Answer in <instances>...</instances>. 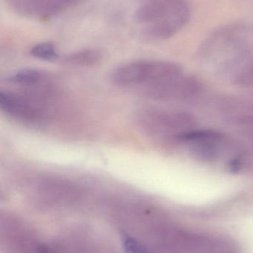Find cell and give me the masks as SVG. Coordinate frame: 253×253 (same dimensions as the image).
<instances>
[{
	"mask_svg": "<svg viewBox=\"0 0 253 253\" xmlns=\"http://www.w3.org/2000/svg\"><path fill=\"white\" fill-rule=\"evenodd\" d=\"M43 77L44 74L37 70L24 69L10 76L8 80L13 84L31 86L40 83L43 80Z\"/></svg>",
	"mask_w": 253,
	"mask_h": 253,
	"instance_id": "52a82bcc",
	"label": "cell"
},
{
	"mask_svg": "<svg viewBox=\"0 0 253 253\" xmlns=\"http://www.w3.org/2000/svg\"><path fill=\"white\" fill-rule=\"evenodd\" d=\"M0 108L7 115L27 123H36L43 117L41 108L32 99L13 92H0Z\"/></svg>",
	"mask_w": 253,
	"mask_h": 253,
	"instance_id": "277c9868",
	"label": "cell"
},
{
	"mask_svg": "<svg viewBox=\"0 0 253 253\" xmlns=\"http://www.w3.org/2000/svg\"><path fill=\"white\" fill-rule=\"evenodd\" d=\"M103 59V53L99 49L85 48L65 55L62 63L72 66L89 67L98 65Z\"/></svg>",
	"mask_w": 253,
	"mask_h": 253,
	"instance_id": "8992f818",
	"label": "cell"
},
{
	"mask_svg": "<svg viewBox=\"0 0 253 253\" xmlns=\"http://www.w3.org/2000/svg\"><path fill=\"white\" fill-rule=\"evenodd\" d=\"M37 253H55V252L50 247L41 245L37 247Z\"/></svg>",
	"mask_w": 253,
	"mask_h": 253,
	"instance_id": "30bf717a",
	"label": "cell"
},
{
	"mask_svg": "<svg viewBox=\"0 0 253 253\" xmlns=\"http://www.w3.org/2000/svg\"><path fill=\"white\" fill-rule=\"evenodd\" d=\"M30 53L37 59L47 61V62H54L58 60L59 58L55 46L51 42H48L35 44L31 49Z\"/></svg>",
	"mask_w": 253,
	"mask_h": 253,
	"instance_id": "ba28073f",
	"label": "cell"
},
{
	"mask_svg": "<svg viewBox=\"0 0 253 253\" xmlns=\"http://www.w3.org/2000/svg\"><path fill=\"white\" fill-rule=\"evenodd\" d=\"M123 247L126 253H148L141 242L129 236H123Z\"/></svg>",
	"mask_w": 253,
	"mask_h": 253,
	"instance_id": "9c48e42d",
	"label": "cell"
},
{
	"mask_svg": "<svg viewBox=\"0 0 253 253\" xmlns=\"http://www.w3.org/2000/svg\"><path fill=\"white\" fill-rule=\"evenodd\" d=\"M182 75V69L173 62L138 60L119 65L110 74L113 84L143 92L163 82Z\"/></svg>",
	"mask_w": 253,
	"mask_h": 253,
	"instance_id": "7a4b0ae2",
	"label": "cell"
},
{
	"mask_svg": "<svg viewBox=\"0 0 253 253\" xmlns=\"http://www.w3.org/2000/svg\"><path fill=\"white\" fill-rule=\"evenodd\" d=\"M12 11L37 20L56 17L77 6L82 0H4Z\"/></svg>",
	"mask_w": 253,
	"mask_h": 253,
	"instance_id": "3957f363",
	"label": "cell"
},
{
	"mask_svg": "<svg viewBox=\"0 0 253 253\" xmlns=\"http://www.w3.org/2000/svg\"><path fill=\"white\" fill-rule=\"evenodd\" d=\"M141 123L144 127L154 135H171L175 132L178 137L187 132L184 129L190 127L193 122L187 114L148 113L143 114Z\"/></svg>",
	"mask_w": 253,
	"mask_h": 253,
	"instance_id": "5b68a950",
	"label": "cell"
},
{
	"mask_svg": "<svg viewBox=\"0 0 253 253\" xmlns=\"http://www.w3.org/2000/svg\"><path fill=\"white\" fill-rule=\"evenodd\" d=\"M186 0H138L134 19L140 32L153 40H165L178 34L190 21Z\"/></svg>",
	"mask_w": 253,
	"mask_h": 253,
	"instance_id": "6da1fadb",
	"label": "cell"
}]
</instances>
